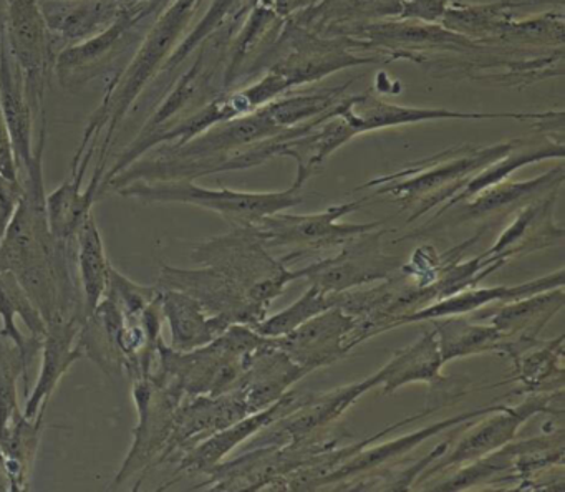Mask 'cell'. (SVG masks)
Returning <instances> with one entry per match:
<instances>
[{
  "label": "cell",
  "instance_id": "cell-1",
  "mask_svg": "<svg viewBox=\"0 0 565 492\" xmlns=\"http://www.w3.org/2000/svg\"><path fill=\"white\" fill-rule=\"evenodd\" d=\"M47 124L35 141V158L21 177L18 207L0 239V269L18 277L45 323L85 319L75 269V243L55 239L45 210L44 151Z\"/></svg>",
  "mask_w": 565,
  "mask_h": 492
},
{
  "label": "cell",
  "instance_id": "cell-2",
  "mask_svg": "<svg viewBox=\"0 0 565 492\" xmlns=\"http://www.w3.org/2000/svg\"><path fill=\"white\" fill-rule=\"evenodd\" d=\"M203 0H173L145 35L140 47L121 71L108 78L100 105L88 120L77 153L71 164V178L84 181L92 160L107 167L108 151L125 118L140 95L161 74L174 49L183 41Z\"/></svg>",
  "mask_w": 565,
  "mask_h": 492
},
{
  "label": "cell",
  "instance_id": "cell-3",
  "mask_svg": "<svg viewBox=\"0 0 565 492\" xmlns=\"http://www.w3.org/2000/svg\"><path fill=\"white\" fill-rule=\"evenodd\" d=\"M521 143V140H515L492 147L465 145L449 148L435 157L415 161L396 173L375 178L359 190L369 188L375 190L376 194L392 196L403 203H418L419 206L408 220V223H412L433 207L439 204L441 207L445 206L482 168L511 153Z\"/></svg>",
  "mask_w": 565,
  "mask_h": 492
},
{
  "label": "cell",
  "instance_id": "cell-4",
  "mask_svg": "<svg viewBox=\"0 0 565 492\" xmlns=\"http://www.w3.org/2000/svg\"><path fill=\"white\" fill-rule=\"evenodd\" d=\"M309 178L297 171L296 180L287 190L276 193H249L231 188H204L194 181H134L117 191L118 196L143 204H188L213 211L233 226H250L260 217L282 213L302 204V191Z\"/></svg>",
  "mask_w": 565,
  "mask_h": 492
},
{
  "label": "cell",
  "instance_id": "cell-5",
  "mask_svg": "<svg viewBox=\"0 0 565 492\" xmlns=\"http://www.w3.org/2000/svg\"><path fill=\"white\" fill-rule=\"evenodd\" d=\"M191 257L200 266L214 267L237 284L263 319L270 303L282 296L290 282L299 279L296 269L270 257L249 226H233L231 233L196 246Z\"/></svg>",
  "mask_w": 565,
  "mask_h": 492
},
{
  "label": "cell",
  "instance_id": "cell-6",
  "mask_svg": "<svg viewBox=\"0 0 565 492\" xmlns=\"http://www.w3.org/2000/svg\"><path fill=\"white\" fill-rule=\"evenodd\" d=\"M163 11L140 0H124V9L110 28L84 44L61 52L55 75L62 87L78 90L97 78L117 74L134 57Z\"/></svg>",
  "mask_w": 565,
  "mask_h": 492
},
{
  "label": "cell",
  "instance_id": "cell-7",
  "mask_svg": "<svg viewBox=\"0 0 565 492\" xmlns=\"http://www.w3.org/2000/svg\"><path fill=\"white\" fill-rule=\"evenodd\" d=\"M131 398L137 409L134 441L115 475L114 485L124 484L137 474H141V482L150 469L160 466L174 418L186 395L173 383L147 376L134 379Z\"/></svg>",
  "mask_w": 565,
  "mask_h": 492
},
{
  "label": "cell",
  "instance_id": "cell-8",
  "mask_svg": "<svg viewBox=\"0 0 565 492\" xmlns=\"http://www.w3.org/2000/svg\"><path fill=\"white\" fill-rule=\"evenodd\" d=\"M4 42L24 81L35 118L41 121L45 117V92L54 77L61 51L45 24L38 0H8Z\"/></svg>",
  "mask_w": 565,
  "mask_h": 492
},
{
  "label": "cell",
  "instance_id": "cell-9",
  "mask_svg": "<svg viewBox=\"0 0 565 492\" xmlns=\"http://www.w3.org/2000/svg\"><path fill=\"white\" fill-rule=\"evenodd\" d=\"M360 206L362 201H350L316 214H284L282 211L260 217L249 227L266 247H296L292 254L284 257L290 263L306 250L343 246L360 234L382 227V223H342L347 214L355 213Z\"/></svg>",
  "mask_w": 565,
  "mask_h": 492
},
{
  "label": "cell",
  "instance_id": "cell-10",
  "mask_svg": "<svg viewBox=\"0 0 565 492\" xmlns=\"http://www.w3.org/2000/svg\"><path fill=\"white\" fill-rule=\"evenodd\" d=\"M382 236L380 227L360 234L343 244L337 256L296 269L297 277L329 293L349 292L366 284L390 279L402 269V263L383 253Z\"/></svg>",
  "mask_w": 565,
  "mask_h": 492
},
{
  "label": "cell",
  "instance_id": "cell-11",
  "mask_svg": "<svg viewBox=\"0 0 565 492\" xmlns=\"http://www.w3.org/2000/svg\"><path fill=\"white\" fill-rule=\"evenodd\" d=\"M269 340L296 365L310 373L339 362L359 345V319L342 307H330L292 332Z\"/></svg>",
  "mask_w": 565,
  "mask_h": 492
},
{
  "label": "cell",
  "instance_id": "cell-12",
  "mask_svg": "<svg viewBox=\"0 0 565 492\" xmlns=\"http://www.w3.org/2000/svg\"><path fill=\"white\" fill-rule=\"evenodd\" d=\"M333 115L339 117L352 131L353 138L386 128L403 127V125L425 124V121L441 120H545L554 111L545 114H465V111L446 110V108L399 107L388 104L372 94L356 95L342 98L333 108Z\"/></svg>",
  "mask_w": 565,
  "mask_h": 492
},
{
  "label": "cell",
  "instance_id": "cell-13",
  "mask_svg": "<svg viewBox=\"0 0 565 492\" xmlns=\"http://www.w3.org/2000/svg\"><path fill=\"white\" fill-rule=\"evenodd\" d=\"M160 289L180 290L203 303L204 309L213 315H221L231 323L256 325L264 320L250 306L244 290L230 277L210 266L198 269L163 266L158 277Z\"/></svg>",
  "mask_w": 565,
  "mask_h": 492
},
{
  "label": "cell",
  "instance_id": "cell-14",
  "mask_svg": "<svg viewBox=\"0 0 565 492\" xmlns=\"http://www.w3.org/2000/svg\"><path fill=\"white\" fill-rule=\"evenodd\" d=\"M552 399H554V392L552 395L539 393L519 405L499 406L491 418L484 419L481 425L472 426L456 448L451 449L441 461L436 462L435 468L426 472V478L451 466H465L468 462L478 461L514 441L515 435L525 421L537 413L548 411Z\"/></svg>",
  "mask_w": 565,
  "mask_h": 492
},
{
  "label": "cell",
  "instance_id": "cell-15",
  "mask_svg": "<svg viewBox=\"0 0 565 492\" xmlns=\"http://www.w3.org/2000/svg\"><path fill=\"white\" fill-rule=\"evenodd\" d=\"M565 306L564 287L545 290L534 296L509 300L502 307H491L488 310H476L472 320L484 322L498 329L511 342V356L518 360L527 350L534 349L539 343V333L542 332L548 320L557 315Z\"/></svg>",
  "mask_w": 565,
  "mask_h": 492
},
{
  "label": "cell",
  "instance_id": "cell-16",
  "mask_svg": "<svg viewBox=\"0 0 565 492\" xmlns=\"http://www.w3.org/2000/svg\"><path fill=\"white\" fill-rule=\"evenodd\" d=\"M84 320L54 319L45 323L41 346V372L35 379L34 388L25 396V406L22 409L29 418H35L39 413L47 409L52 395L64 376L71 372L78 360L84 359V352L81 349Z\"/></svg>",
  "mask_w": 565,
  "mask_h": 492
},
{
  "label": "cell",
  "instance_id": "cell-17",
  "mask_svg": "<svg viewBox=\"0 0 565 492\" xmlns=\"http://www.w3.org/2000/svg\"><path fill=\"white\" fill-rule=\"evenodd\" d=\"M302 396L296 395L294 392H287L282 398L277 399L273 405L260 411L250 413L244 418L237 419L233 425L213 432V435L204 438L203 441L198 442L190 451L184 452L178 461V474L180 472H210L211 469L216 468L217 464L223 462L230 452H233L241 442L246 441L247 438H253L259 429L266 426L274 425V423L282 419L284 416L289 415L292 409L302 402Z\"/></svg>",
  "mask_w": 565,
  "mask_h": 492
},
{
  "label": "cell",
  "instance_id": "cell-18",
  "mask_svg": "<svg viewBox=\"0 0 565 492\" xmlns=\"http://www.w3.org/2000/svg\"><path fill=\"white\" fill-rule=\"evenodd\" d=\"M557 287H564V269L562 267L557 272L548 274V276L531 280V282L519 284V286H494L484 287V289L469 287V289L459 290L445 299L423 306L415 312L396 317L385 327V332L396 329V327L429 322V320L441 319V317L468 315L476 310L486 309L489 303L509 302V300L522 299V297L534 296V293L557 289Z\"/></svg>",
  "mask_w": 565,
  "mask_h": 492
},
{
  "label": "cell",
  "instance_id": "cell-19",
  "mask_svg": "<svg viewBox=\"0 0 565 492\" xmlns=\"http://www.w3.org/2000/svg\"><path fill=\"white\" fill-rule=\"evenodd\" d=\"M58 51L84 44L110 28L124 0H38Z\"/></svg>",
  "mask_w": 565,
  "mask_h": 492
},
{
  "label": "cell",
  "instance_id": "cell-20",
  "mask_svg": "<svg viewBox=\"0 0 565 492\" xmlns=\"http://www.w3.org/2000/svg\"><path fill=\"white\" fill-rule=\"evenodd\" d=\"M561 190L551 191L545 196L525 204L518 211L511 226L492 244L484 254L486 259L499 269L509 259L522 254L534 253L542 247L561 243L564 229L554 224V206Z\"/></svg>",
  "mask_w": 565,
  "mask_h": 492
},
{
  "label": "cell",
  "instance_id": "cell-21",
  "mask_svg": "<svg viewBox=\"0 0 565 492\" xmlns=\"http://www.w3.org/2000/svg\"><path fill=\"white\" fill-rule=\"evenodd\" d=\"M306 375H309L306 370L296 365L267 339L247 360L246 370L236 389L250 415L282 398L290 386Z\"/></svg>",
  "mask_w": 565,
  "mask_h": 492
},
{
  "label": "cell",
  "instance_id": "cell-22",
  "mask_svg": "<svg viewBox=\"0 0 565 492\" xmlns=\"http://www.w3.org/2000/svg\"><path fill=\"white\" fill-rule=\"evenodd\" d=\"M0 336L19 350L25 372L41 355L45 320L14 274L0 269Z\"/></svg>",
  "mask_w": 565,
  "mask_h": 492
},
{
  "label": "cell",
  "instance_id": "cell-23",
  "mask_svg": "<svg viewBox=\"0 0 565 492\" xmlns=\"http://www.w3.org/2000/svg\"><path fill=\"white\" fill-rule=\"evenodd\" d=\"M0 115L11 137L19 177H22L35 158L34 125L38 118L6 42L0 47Z\"/></svg>",
  "mask_w": 565,
  "mask_h": 492
},
{
  "label": "cell",
  "instance_id": "cell-24",
  "mask_svg": "<svg viewBox=\"0 0 565 492\" xmlns=\"http://www.w3.org/2000/svg\"><path fill=\"white\" fill-rule=\"evenodd\" d=\"M161 313L171 333V349L191 352L223 335L233 323L213 315L203 303L180 290L161 289Z\"/></svg>",
  "mask_w": 565,
  "mask_h": 492
},
{
  "label": "cell",
  "instance_id": "cell-25",
  "mask_svg": "<svg viewBox=\"0 0 565 492\" xmlns=\"http://www.w3.org/2000/svg\"><path fill=\"white\" fill-rule=\"evenodd\" d=\"M105 177V167H95L94 177L87 188L74 178L55 188L45 197L49 227L55 239L64 243H75L88 217L94 214L95 203L100 197L102 181Z\"/></svg>",
  "mask_w": 565,
  "mask_h": 492
},
{
  "label": "cell",
  "instance_id": "cell-26",
  "mask_svg": "<svg viewBox=\"0 0 565 492\" xmlns=\"http://www.w3.org/2000/svg\"><path fill=\"white\" fill-rule=\"evenodd\" d=\"M564 164L558 163L547 173L527 181H501L476 196L469 197L465 203L458 204L461 210V221L482 220L495 216L504 211L525 206L539 197L545 196L554 190H561L564 183Z\"/></svg>",
  "mask_w": 565,
  "mask_h": 492
},
{
  "label": "cell",
  "instance_id": "cell-27",
  "mask_svg": "<svg viewBox=\"0 0 565 492\" xmlns=\"http://www.w3.org/2000/svg\"><path fill=\"white\" fill-rule=\"evenodd\" d=\"M445 366L435 330H425L413 345L398 350L388 363L379 370L383 393L390 395L409 383H426L429 388L441 392L446 379L441 376ZM436 392V395H439ZM435 395V396H436Z\"/></svg>",
  "mask_w": 565,
  "mask_h": 492
},
{
  "label": "cell",
  "instance_id": "cell-28",
  "mask_svg": "<svg viewBox=\"0 0 565 492\" xmlns=\"http://www.w3.org/2000/svg\"><path fill=\"white\" fill-rule=\"evenodd\" d=\"M429 322L433 323L445 365L479 353L511 356V342L489 323L466 315L441 317Z\"/></svg>",
  "mask_w": 565,
  "mask_h": 492
},
{
  "label": "cell",
  "instance_id": "cell-29",
  "mask_svg": "<svg viewBox=\"0 0 565 492\" xmlns=\"http://www.w3.org/2000/svg\"><path fill=\"white\" fill-rule=\"evenodd\" d=\"M44 416L45 411H41L35 418H29L21 411L4 429H0V456L9 491H28L31 488L32 471L44 435Z\"/></svg>",
  "mask_w": 565,
  "mask_h": 492
},
{
  "label": "cell",
  "instance_id": "cell-30",
  "mask_svg": "<svg viewBox=\"0 0 565 492\" xmlns=\"http://www.w3.org/2000/svg\"><path fill=\"white\" fill-rule=\"evenodd\" d=\"M75 269L84 300V315L88 317L104 300L114 269L95 214L88 217L75 239Z\"/></svg>",
  "mask_w": 565,
  "mask_h": 492
},
{
  "label": "cell",
  "instance_id": "cell-31",
  "mask_svg": "<svg viewBox=\"0 0 565 492\" xmlns=\"http://www.w3.org/2000/svg\"><path fill=\"white\" fill-rule=\"evenodd\" d=\"M498 408L499 406H488V408L475 409V411L465 413V415L455 416V418L443 419V421L436 423V425L419 429V431L409 432V435L395 439V441L360 451L355 458L345 459L340 464V468H337L335 471H330L323 479L326 481H340V479L352 478V475L362 474V472L370 471V469L379 468L380 464H385V462L412 451L416 446L425 442L426 439L441 432L443 429L462 425V423L471 421V419L479 418L482 415H489V413L495 411Z\"/></svg>",
  "mask_w": 565,
  "mask_h": 492
},
{
  "label": "cell",
  "instance_id": "cell-32",
  "mask_svg": "<svg viewBox=\"0 0 565 492\" xmlns=\"http://www.w3.org/2000/svg\"><path fill=\"white\" fill-rule=\"evenodd\" d=\"M552 158H557L558 161L564 160V141L552 140L551 143L542 145L541 148H529V150L522 148V143L519 145L511 153L499 158L498 161L488 164V167L482 168L479 173H476L475 177L461 188V191L438 211V217L441 216L445 211L452 210V207L465 203L469 197L476 196V194L481 193V191L488 190V188L508 180L509 174L514 173V171L521 170V168L527 167V164L537 163V161L552 160Z\"/></svg>",
  "mask_w": 565,
  "mask_h": 492
},
{
  "label": "cell",
  "instance_id": "cell-33",
  "mask_svg": "<svg viewBox=\"0 0 565 492\" xmlns=\"http://www.w3.org/2000/svg\"><path fill=\"white\" fill-rule=\"evenodd\" d=\"M339 302L340 293H329L317 286H310L292 306L287 307L282 312L274 313L269 319L266 317L253 325V329L264 339H277L309 322L319 313L326 312L330 307L339 306Z\"/></svg>",
  "mask_w": 565,
  "mask_h": 492
},
{
  "label": "cell",
  "instance_id": "cell-34",
  "mask_svg": "<svg viewBox=\"0 0 565 492\" xmlns=\"http://www.w3.org/2000/svg\"><path fill=\"white\" fill-rule=\"evenodd\" d=\"M535 350H527L524 356L518 360L515 368L518 376L514 379L524 385L525 389H537L547 383H561L564 385V335L551 340L544 345H535Z\"/></svg>",
  "mask_w": 565,
  "mask_h": 492
},
{
  "label": "cell",
  "instance_id": "cell-35",
  "mask_svg": "<svg viewBox=\"0 0 565 492\" xmlns=\"http://www.w3.org/2000/svg\"><path fill=\"white\" fill-rule=\"evenodd\" d=\"M243 0H213L204 18L198 22L196 28L174 49L173 54L170 55L161 72L170 74V72L177 71L210 35L220 31L224 25H230V22H234V15H239L237 14V6Z\"/></svg>",
  "mask_w": 565,
  "mask_h": 492
},
{
  "label": "cell",
  "instance_id": "cell-36",
  "mask_svg": "<svg viewBox=\"0 0 565 492\" xmlns=\"http://www.w3.org/2000/svg\"><path fill=\"white\" fill-rule=\"evenodd\" d=\"M19 378L24 379L25 396L29 392V375L19 350L0 336V429H4L22 411L18 399Z\"/></svg>",
  "mask_w": 565,
  "mask_h": 492
},
{
  "label": "cell",
  "instance_id": "cell-37",
  "mask_svg": "<svg viewBox=\"0 0 565 492\" xmlns=\"http://www.w3.org/2000/svg\"><path fill=\"white\" fill-rule=\"evenodd\" d=\"M21 194V181H12L0 177V239L4 236L6 227H8L15 207H18Z\"/></svg>",
  "mask_w": 565,
  "mask_h": 492
},
{
  "label": "cell",
  "instance_id": "cell-38",
  "mask_svg": "<svg viewBox=\"0 0 565 492\" xmlns=\"http://www.w3.org/2000/svg\"><path fill=\"white\" fill-rule=\"evenodd\" d=\"M0 177L12 181H21L14 148H12L11 137H9L8 128H6L4 120H2V115H0Z\"/></svg>",
  "mask_w": 565,
  "mask_h": 492
},
{
  "label": "cell",
  "instance_id": "cell-39",
  "mask_svg": "<svg viewBox=\"0 0 565 492\" xmlns=\"http://www.w3.org/2000/svg\"><path fill=\"white\" fill-rule=\"evenodd\" d=\"M0 491H9L8 475H6L2 456H0Z\"/></svg>",
  "mask_w": 565,
  "mask_h": 492
},
{
  "label": "cell",
  "instance_id": "cell-40",
  "mask_svg": "<svg viewBox=\"0 0 565 492\" xmlns=\"http://www.w3.org/2000/svg\"><path fill=\"white\" fill-rule=\"evenodd\" d=\"M2 42H4V14H0V47Z\"/></svg>",
  "mask_w": 565,
  "mask_h": 492
}]
</instances>
